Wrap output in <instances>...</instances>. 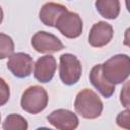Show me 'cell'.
Returning a JSON list of instances; mask_svg holds the SVG:
<instances>
[{"label":"cell","instance_id":"cell-13","mask_svg":"<svg viewBox=\"0 0 130 130\" xmlns=\"http://www.w3.org/2000/svg\"><path fill=\"white\" fill-rule=\"evenodd\" d=\"M95 8L101 16L116 19L120 13V0H95Z\"/></svg>","mask_w":130,"mask_h":130},{"label":"cell","instance_id":"cell-9","mask_svg":"<svg viewBox=\"0 0 130 130\" xmlns=\"http://www.w3.org/2000/svg\"><path fill=\"white\" fill-rule=\"evenodd\" d=\"M114 37L113 26L106 21H99L94 23L88 35V43L91 47L102 48L108 45Z\"/></svg>","mask_w":130,"mask_h":130},{"label":"cell","instance_id":"cell-16","mask_svg":"<svg viewBox=\"0 0 130 130\" xmlns=\"http://www.w3.org/2000/svg\"><path fill=\"white\" fill-rule=\"evenodd\" d=\"M10 98V88L7 82L0 77V107L4 106Z\"/></svg>","mask_w":130,"mask_h":130},{"label":"cell","instance_id":"cell-1","mask_svg":"<svg viewBox=\"0 0 130 130\" xmlns=\"http://www.w3.org/2000/svg\"><path fill=\"white\" fill-rule=\"evenodd\" d=\"M103 76L112 84H120L130 74V59L126 54H117L102 64Z\"/></svg>","mask_w":130,"mask_h":130},{"label":"cell","instance_id":"cell-11","mask_svg":"<svg viewBox=\"0 0 130 130\" xmlns=\"http://www.w3.org/2000/svg\"><path fill=\"white\" fill-rule=\"evenodd\" d=\"M67 10L68 9L66 8V6L62 4L55 3V2H48L42 6L39 13V17H40V20L45 25L55 27L58 18Z\"/></svg>","mask_w":130,"mask_h":130},{"label":"cell","instance_id":"cell-3","mask_svg":"<svg viewBox=\"0 0 130 130\" xmlns=\"http://www.w3.org/2000/svg\"><path fill=\"white\" fill-rule=\"evenodd\" d=\"M49 103L47 90L40 85H31L27 87L20 99L21 109L29 114L36 115L43 112Z\"/></svg>","mask_w":130,"mask_h":130},{"label":"cell","instance_id":"cell-14","mask_svg":"<svg viewBox=\"0 0 130 130\" xmlns=\"http://www.w3.org/2000/svg\"><path fill=\"white\" fill-rule=\"evenodd\" d=\"M2 128L4 130H26L28 124L22 116L18 114H10L5 118Z\"/></svg>","mask_w":130,"mask_h":130},{"label":"cell","instance_id":"cell-5","mask_svg":"<svg viewBox=\"0 0 130 130\" xmlns=\"http://www.w3.org/2000/svg\"><path fill=\"white\" fill-rule=\"evenodd\" d=\"M55 27L64 37L76 39L82 32V19L77 13L67 10L58 18Z\"/></svg>","mask_w":130,"mask_h":130},{"label":"cell","instance_id":"cell-12","mask_svg":"<svg viewBox=\"0 0 130 130\" xmlns=\"http://www.w3.org/2000/svg\"><path fill=\"white\" fill-rule=\"evenodd\" d=\"M89 80L99 92L106 99L111 98L115 92V84L106 80L102 73V64L94 65L89 72Z\"/></svg>","mask_w":130,"mask_h":130},{"label":"cell","instance_id":"cell-6","mask_svg":"<svg viewBox=\"0 0 130 130\" xmlns=\"http://www.w3.org/2000/svg\"><path fill=\"white\" fill-rule=\"evenodd\" d=\"M31 46L37 52L43 54L55 53L64 49V45L59 38L44 30H40L32 36Z\"/></svg>","mask_w":130,"mask_h":130},{"label":"cell","instance_id":"cell-7","mask_svg":"<svg viewBox=\"0 0 130 130\" xmlns=\"http://www.w3.org/2000/svg\"><path fill=\"white\" fill-rule=\"evenodd\" d=\"M7 68L17 78L28 77L34 68L32 57L23 52L13 53L8 59Z\"/></svg>","mask_w":130,"mask_h":130},{"label":"cell","instance_id":"cell-2","mask_svg":"<svg viewBox=\"0 0 130 130\" xmlns=\"http://www.w3.org/2000/svg\"><path fill=\"white\" fill-rule=\"evenodd\" d=\"M74 109L84 119H96L101 116L104 105L100 96L89 88L80 90L74 101Z\"/></svg>","mask_w":130,"mask_h":130},{"label":"cell","instance_id":"cell-18","mask_svg":"<svg viewBox=\"0 0 130 130\" xmlns=\"http://www.w3.org/2000/svg\"><path fill=\"white\" fill-rule=\"evenodd\" d=\"M120 101L122 103V105L126 108V109H129V83L126 82L124 87L122 88L121 90V93H120Z\"/></svg>","mask_w":130,"mask_h":130},{"label":"cell","instance_id":"cell-15","mask_svg":"<svg viewBox=\"0 0 130 130\" xmlns=\"http://www.w3.org/2000/svg\"><path fill=\"white\" fill-rule=\"evenodd\" d=\"M14 52V42L11 37L0 32V59L10 57Z\"/></svg>","mask_w":130,"mask_h":130},{"label":"cell","instance_id":"cell-8","mask_svg":"<svg viewBox=\"0 0 130 130\" xmlns=\"http://www.w3.org/2000/svg\"><path fill=\"white\" fill-rule=\"evenodd\" d=\"M48 122L59 130H73L78 127L79 120L76 114L66 109H58L47 116Z\"/></svg>","mask_w":130,"mask_h":130},{"label":"cell","instance_id":"cell-20","mask_svg":"<svg viewBox=\"0 0 130 130\" xmlns=\"http://www.w3.org/2000/svg\"><path fill=\"white\" fill-rule=\"evenodd\" d=\"M0 122H1V115H0Z\"/></svg>","mask_w":130,"mask_h":130},{"label":"cell","instance_id":"cell-10","mask_svg":"<svg viewBox=\"0 0 130 130\" xmlns=\"http://www.w3.org/2000/svg\"><path fill=\"white\" fill-rule=\"evenodd\" d=\"M57 68L56 59L52 55L40 57L34 64V76L41 83H47L54 77Z\"/></svg>","mask_w":130,"mask_h":130},{"label":"cell","instance_id":"cell-19","mask_svg":"<svg viewBox=\"0 0 130 130\" xmlns=\"http://www.w3.org/2000/svg\"><path fill=\"white\" fill-rule=\"evenodd\" d=\"M2 21H3V10H2V8L0 6V24H1Z\"/></svg>","mask_w":130,"mask_h":130},{"label":"cell","instance_id":"cell-17","mask_svg":"<svg viewBox=\"0 0 130 130\" xmlns=\"http://www.w3.org/2000/svg\"><path fill=\"white\" fill-rule=\"evenodd\" d=\"M129 109H126L125 111H122L118 114L117 118H116V122H117V125L121 128H124V129H129L130 126H129Z\"/></svg>","mask_w":130,"mask_h":130},{"label":"cell","instance_id":"cell-4","mask_svg":"<svg viewBox=\"0 0 130 130\" xmlns=\"http://www.w3.org/2000/svg\"><path fill=\"white\" fill-rule=\"evenodd\" d=\"M82 73L81 63L78 58L70 53H65L60 56V66H59V75L61 81L65 85L76 84Z\"/></svg>","mask_w":130,"mask_h":130}]
</instances>
